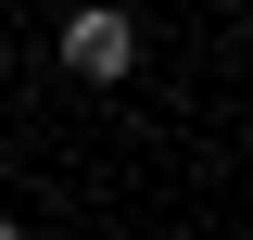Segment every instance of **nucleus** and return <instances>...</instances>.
<instances>
[{"label":"nucleus","instance_id":"1","mask_svg":"<svg viewBox=\"0 0 253 240\" xmlns=\"http://www.w3.org/2000/svg\"><path fill=\"white\" fill-rule=\"evenodd\" d=\"M63 63H76V76H126V63H139V26H126V13H76V26H63Z\"/></svg>","mask_w":253,"mask_h":240},{"label":"nucleus","instance_id":"2","mask_svg":"<svg viewBox=\"0 0 253 240\" xmlns=\"http://www.w3.org/2000/svg\"><path fill=\"white\" fill-rule=\"evenodd\" d=\"M0 240H26V228H13V215H0Z\"/></svg>","mask_w":253,"mask_h":240}]
</instances>
